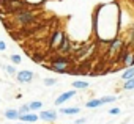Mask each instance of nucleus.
I'll return each mask as SVG.
<instances>
[{
  "label": "nucleus",
  "mask_w": 134,
  "mask_h": 124,
  "mask_svg": "<svg viewBox=\"0 0 134 124\" xmlns=\"http://www.w3.org/2000/svg\"><path fill=\"white\" fill-rule=\"evenodd\" d=\"M51 65H46V68L49 71L58 72V74H70V68L74 65V61L70 55H55L49 60Z\"/></svg>",
  "instance_id": "nucleus-1"
},
{
  "label": "nucleus",
  "mask_w": 134,
  "mask_h": 124,
  "mask_svg": "<svg viewBox=\"0 0 134 124\" xmlns=\"http://www.w3.org/2000/svg\"><path fill=\"white\" fill-rule=\"evenodd\" d=\"M13 16H14V19H16V22H18L19 25H22V27L32 25V24L35 22V19H36V13L32 11V10H21V11H18V13L13 14Z\"/></svg>",
  "instance_id": "nucleus-2"
},
{
  "label": "nucleus",
  "mask_w": 134,
  "mask_h": 124,
  "mask_svg": "<svg viewBox=\"0 0 134 124\" xmlns=\"http://www.w3.org/2000/svg\"><path fill=\"white\" fill-rule=\"evenodd\" d=\"M57 50L60 52V55H70V53L74 52V50H73V41L66 36V33L63 35V38H62V41H60Z\"/></svg>",
  "instance_id": "nucleus-3"
},
{
  "label": "nucleus",
  "mask_w": 134,
  "mask_h": 124,
  "mask_svg": "<svg viewBox=\"0 0 134 124\" xmlns=\"http://www.w3.org/2000/svg\"><path fill=\"white\" fill-rule=\"evenodd\" d=\"M107 44H109V47H107L109 55H114V53H118V52L121 50V47H123L125 41H123L120 36H115V38H114V39H110Z\"/></svg>",
  "instance_id": "nucleus-4"
},
{
  "label": "nucleus",
  "mask_w": 134,
  "mask_h": 124,
  "mask_svg": "<svg viewBox=\"0 0 134 124\" xmlns=\"http://www.w3.org/2000/svg\"><path fill=\"white\" fill-rule=\"evenodd\" d=\"M63 35H65V32H62V30H54L52 35L49 36V44H47V47H49L51 50H52V49H57L58 44H60V41H62V38H63Z\"/></svg>",
  "instance_id": "nucleus-5"
},
{
  "label": "nucleus",
  "mask_w": 134,
  "mask_h": 124,
  "mask_svg": "<svg viewBox=\"0 0 134 124\" xmlns=\"http://www.w3.org/2000/svg\"><path fill=\"white\" fill-rule=\"evenodd\" d=\"M33 79H35V74H33V71L24 69V71H19V72H16V80H18L19 83H30Z\"/></svg>",
  "instance_id": "nucleus-6"
},
{
  "label": "nucleus",
  "mask_w": 134,
  "mask_h": 124,
  "mask_svg": "<svg viewBox=\"0 0 134 124\" xmlns=\"http://www.w3.org/2000/svg\"><path fill=\"white\" fill-rule=\"evenodd\" d=\"M76 93H77V90H70V91H65V93H62L55 101H54V104L57 105V107H60V105H63L65 102H68L70 99H73L74 96H76Z\"/></svg>",
  "instance_id": "nucleus-7"
},
{
  "label": "nucleus",
  "mask_w": 134,
  "mask_h": 124,
  "mask_svg": "<svg viewBox=\"0 0 134 124\" xmlns=\"http://www.w3.org/2000/svg\"><path fill=\"white\" fill-rule=\"evenodd\" d=\"M38 118L43 119V121H47V122H54L58 118V111H55V110H43V111H40Z\"/></svg>",
  "instance_id": "nucleus-8"
},
{
  "label": "nucleus",
  "mask_w": 134,
  "mask_h": 124,
  "mask_svg": "<svg viewBox=\"0 0 134 124\" xmlns=\"http://www.w3.org/2000/svg\"><path fill=\"white\" fill-rule=\"evenodd\" d=\"M19 121H21V122H36V121H38V115L29 111V113L19 115Z\"/></svg>",
  "instance_id": "nucleus-9"
},
{
  "label": "nucleus",
  "mask_w": 134,
  "mask_h": 124,
  "mask_svg": "<svg viewBox=\"0 0 134 124\" xmlns=\"http://www.w3.org/2000/svg\"><path fill=\"white\" fill-rule=\"evenodd\" d=\"M19 111L16 110V108H8L5 113H3V116L7 118V119H10V121H16V119H19Z\"/></svg>",
  "instance_id": "nucleus-10"
},
{
  "label": "nucleus",
  "mask_w": 134,
  "mask_h": 124,
  "mask_svg": "<svg viewBox=\"0 0 134 124\" xmlns=\"http://www.w3.org/2000/svg\"><path fill=\"white\" fill-rule=\"evenodd\" d=\"M60 113H62V115H68V116H71V115L81 113V108H79V107H63V108H60Z\"/></svg>",
  "instance_id": "nucleus-11"
},
{
  "label": "nucleus",
  "mask_w": 134,
  "mask_h": 124,
  "mask_svg": "<svg viewBox=\"0 0 134 124\" xmlns=\"http://www.w3.org/2000/svg\"><path fill=\"white\" fill-rule=\"evenodd\" d=\"M134 77V66H131V68H125L123 69V72H121V76H120V79L125 82V80H129V79H132Z\"/></svg>",
  "instance_id": "nucleus-12"
},
{
  "label": "nucleus",
  "mask_w": 134,
  "mask_h": 124,
  "mask_svg": "<svg viewBox=\"0 0 134 124\" xmlns=\"http://www.w3.org/2000/svg\"><path fill=\"white\" fill-rule=\"evenodd\" d=\"M121 65L125 66V68H131V66H134V53L132 52H128V55L123 58V61H121Z\"/></svg>",
  "instance_id": "nucleus-13"
},
{
  "label": "nucleus",
  "mask_w": 134,
  "mask_h": 124,
  "mask_svg": "<svg viewBox=\"0 0 134 124\" xmlns=\"http://www.w3.org/2000/svg\"><path fill=\"white\" fill-rule=\"evenodd\" d=\"M73 86H74V90H87L88 88V82H85V80H74Z\"/></svg>",
  "instance_id": "nucleus-14"
},
{
  "label": "nucleus",
  "mask_w": 134,
  "mask_h": 124,
  "mask_svg": "<svg viewBox=\"0 0 134 124\" xmlns=\"http://www.w3.org/2000/svg\"><path fill=\"white\" fill-rule=\"evenodd\" d=\"M85 107L87 108H98V107H101V101L99 99H90L85 102Z\"/></svg>",
  "instance_id": "nucleus-15"
},
{
  "label": "nucleus",
  "mask_w": 134,
  "mask_h": 124,
  "mask_svg": "<svg viewBox=\"0 0 134 124\" xmlns=\"http://www.w3.org/2000/svg\"><path fill=\"white\" fill-rule=\"evenodd\" d=\"M29 107H30V111H36V110H41L43 108V102L41 101H32L29 104Z\"/></svg>",
  "instance_id": "nucleus-16"
},
{
  "label": "nucleus",
  "mask_w": 134,
  "mask_h": 124,
  "mask_svg": "<svg viewBox=\"0 0 134 124\" xmlns=\"http://www.w3.org/2000/svg\"><path fill=\"white\" fill-rule=\"evenodd\" d=\"M123 90L125 91H134V77L123 82Z\"/></svg>",
  "instance_id": "nucleus-17"
},
{
  "label": "nucleus",
  "mask_w": 134,
  "mask_h": 124,
  "mask_svg": "<svg viewBox=\"0 0 134 124\" xmlns=\"http://www.w3.org/2000/svg\"><path fill=\"white\" fill-rule=\"evenodd\" d=\"M99 101H101V105H106V104H112V102H115L117 97H115V96H103V97H99Z\"/></svg>",
  "instance_id": "nucleus-18"
},
{
  "label": "nucleus",
  "mask_w": 134,
  "mask_h": 124,
  "mask_svg": "<svg viewBox=\"0 0 134 124\" xmlns=\"http://www.w3.org/2000/svg\"><path fill=\"white\" fill-rule=\"evenodd\" d=\"M10 60H11L13 65H21V63H22V57L18 55V53H13V55L10 57Z\"/></svg>",
  "instance_id": "nucleus-19"
},
{
  "label": "nucleus",
  "mask_w": 134,
  "mask_h": 124,
  "mask_svg": "<svg viewBox=\"0 0 134 124\" xmlns=\"http://www.w3.org/2000/svg\"><path fill=\"white\" fill-rule=\"evenodd\" d=\"M3 69L10 74V76H16V68H14V65H3Z\"/></svg>",
  "instance_id": "nucleus-20"
},
{
  "label": "nucleus",
  "mask_w": 134,
  "mask_h": 124,
  "mask_svg": "<svg viewBox=\"0 0 134 124\" xmlns=\"http://www.w3.org/2000/svg\"><path fill=\"white\" fill-rule=\"evenodd\" d=\"M57 79H54V77H47V79H44L43 80V83L46 85V86H54V85H57Z\"/></svg>",
  "instance_id": "nucleus-21"
},
{
  "label": "nucleus",
  "mask_w": 134,
  "mask_h": 124,
  "mask_svg": "<svg viewBox=\"0 0 134 124\" xmlns=\"http://www.w3.org/2000/svg\"><path fill=\"white\" fill-rule=\"evenodd\" d=\"M18 111H19L21 115H24V113H29V111H30V107H29V104H22V105L18 108Z\"/></svg>",
  "instance_id": "nucleus-22"
},
{
  "label": "nucleus",
  "mask_w": 134,
  "mask_h": 124,
  "mask_svg": "<svg viewBox=\"0 0 134 124\" xmlns=\"http://www.w3.org/2000/svg\"><path fill=\"white\" fill-rule=\"evenodd\" d=\"M121 113V110L118 108V107H112L110 110H109V115H112V116H117V115H120Z\"/></svg>",
  "instance_id": "nucleus-23"
},
{
  "label": "nucleus",
  "mask_w": 134,
  "mask_h": 124,
  "mask_svg": "<svg viewBox=\"0 0 134 124\" xmlns=\"http://www.w3.org/2000/svg\"><path fill=\"white\" fill-rule=\"evenodd\" d=\"M3 50H7V44H5V41L0 39V52H3Z\"/></svg>",
  "instance_id": "nucleus-24"
},
{
  "label": "nucleus",
  "mask_w": 134,
  "mask_h": 124,
  "mask_svg": "<svg viewBox=\"0 0 134 124\" xmlns=\"http://www.w3.org/2000/svg\"><path fill=\"white\" fill-rule=\"evenodd\" d=\"M87 122V119L85 118H79V119H76V122L74 124H85Z\"/></svg>",
  "instance_id": "nucleus-25"
},
{
  "label": "nucleus",
  "mask_w": 134,
  "mask_h": 124,
  "mask_svg": "<svg viewBox=\"0 0 134 124\" xmlns=\"http://www.w3.org/2000/svg\"><path fill=\"white\" fill-rule=\"evenodd\" d=\"M14 124H25V122H21V121H19V122H14Z\"/></svg>",
  "instance_id": "nucleus-26"
},
{
  "label": "nucleus",
  "mask_w": 134,
  "mask_h": 124,
  "mask_svg": "<svg viewBox=\"0 0 134 124\" xmlns=\"http://www.w3.org/2000/svg\"><path fill=\"white\" fill-rule=\"evenodd\" d=\"M71 124H74V122H71Z\"/></svg>",
  "instance_id": "nucleus-27"
}]
</instances>
